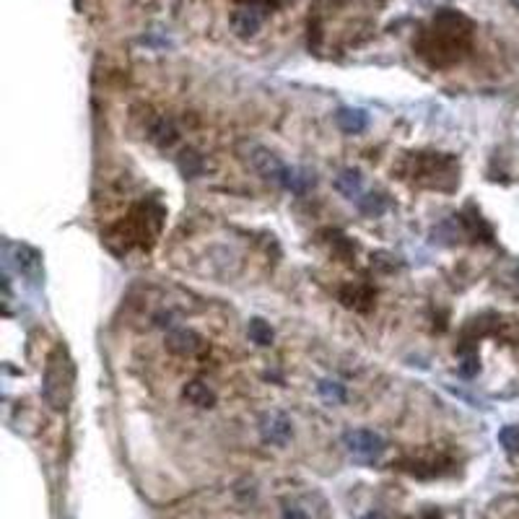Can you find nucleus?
Returning <instances> with one entry per match:
<instances>
[{
  "label": "nucleus",
  "mask_w": 519,
  "mask_h": 519,
  "mask_svg": "<svg viewBox=\"0 0 519 519\" xmlns=\"http://www.w3.org/2000/svg\"><path fill=\"white\" fill-rule=\"evenodd\" d=\"M182 395H185V400H188L190 405H195V408H213V405H216V392H213L205 382H200V379H192V382L185 384Z\"/></svg>",
  "instance_id": "nucleus-10"
},
{
  "label": "nucleus",
  "mask_w": 519,
  "mask_h": 519,
  "mask_svg": "<svg viewBox=\"0 0 519 519\" xmlns=\"http://www.w3.org/2000/svg\"><path fill=\"white\" fill-rule=\"evenodd\" d=\"M478 369H480V364H478V356H475V353H470V356L462 358V364H460V374H462V376H473V374H478Z\"/></svg>",
  "instance_id": "nucleus-22"
},
{
  "label": "nucleus",
  "mask_w": 519,
  "mask_h": 519,
  "mask_svg": "<svg viewBox=\"0 0 519 519\" xmlns=\"http://www.w3.org/2000/svg\"><path fill=\"white\" fill-rule=\"evenodd\" d=\"M162 221H164V211L156 203H140L133 208L125 223L119 226L122 231V242L125 244H143L145 242H154L162 231Z\"/></svg>",
  "instance_id": "nucleus-3"
},
{
  "label": "nucleus",
  "mask_w": 519,
  "mask_h": 519,
  "mask_svg": "<svg viewBox=\"0 0 519 519\" xmlns=\"http://www.w3.org/2000/svg\"><path fill=\"white\" fill-rule=\"evenodd\" d=\"M511 3H514V6H517V8H519V0H511Z\"/></svg>",
  "instance_id": "nucleus-25"
},
{
  "label": "nucleus",
  "mask_w": 519,
  "mask_h": 519,
  "mask_svg": "<svg viewBox=\"0 0 519 519\" xmlns=\"http://www.w3.org/2000/svg\"><path fill=\"white\" fill-rule=\"evenodd\" d=\"M281 188L289 190V192H296V195H304L309 188H315V174L307 169H289L281 182Z\"/></svg>",
  "instance_id": "nucleus-13"
},
{
  "label": "nucleus",
  "mask_w": 519,
  "mask_h": 519,
  "mask_svg": "<svg viewBox=\"0 0 519 519\" xmlns=\"http://www.w3.org/2000/svg\"><path fill=\"white\" fill-rule=\"evenodd\" d=\"M327 237H330V247L335 255L346 257V260H350V257L356 255V247H353V242L348 237H343L338 231H327Z\"/></svg>",
  "instance_id": "nucleus-19"
},
{
  "label": "nucleus",
  "mask_w": 519,
  "mask_h": 519,
  "mask_svg": "<svg viewBox=\"0 0 519 519\" xmlns=\"http://www.w3.org/2000/svg\"><path fill=\"white\" fill-rule=\"evenodd\" d=\"M260 26H263V13L257 8H252V6H247V8H239L237 13H234V32H237L239 37H252L260 32Z\"/></svg>",
  "instance_id": "nucleus-9"
},
{
  "label": "nucleus",
  "mask_w": 519,
  "mask_h": 519,
  "mask_svg": "<svg viewBox=\"0 0 519 519\" xmlns=\"http://www.w3.org/2000/svg\"><path fill=\"white\" fill-rule=\"evenodd\" d=\"M335 122H338V128L343 133H350V136H356V133H364L366 125H369V114L364 110H353V107H343L338 110L335 114Z\"/></svg>",
  "instance_id": "nucleus-8"
},
{
  "label": "nucleus",
  "mask_w": 519,
  "mask_h": 519,
  "mask_svg": "<svg viewBox=\"0 0 519 519\" xmlns=\"http://www.w3.org/2000/svg\"><path fill=\"white\" fill-rule=\"evenodd\" d=\"M244 159H247V164L257 171V174H260V177L272 179V182H278V185H281L283 177H286V171H289V166H286L278 156L272 154V151H268L265 145L249 143L247 156H244Z\"/></svg>",
  "instance_id": "nucleus-5"
},
{
  "label": "nucleus",
  "mask_w": 519,
  "mask_h": 519,
  "mask_svg": "<svg viewBox=\"0 0 519 519\" xmlns=\"http://www.w3.org/2000/svg\"><path fill=\"white\" fill-rule=\"evenodd\" d=\"M73 382H76L73 361H70L68 350L63 348V346H58L47 356V364H44V374H42L44 402L55 410H65L70 398H73Z\"/></svg>",
  "instance_id": "nucleus-1"
},
{
  "label": "nucleus",
  "mask_w": 519,
  "mask_h": 519,
  "mask_svg": "<svg viewBox=\"0 0 519 519\" xmlns=\"http://www.w3.org/2000/svg\"><path fill=\"white\" fill-rule=\"evenodd\" d=\"M358 203V211L366 213V216H382L387 211V197L379 195V192H369V195H361L356 200Z\"/></svg>",
  "instance_id": "nucleus-18"
},
{
  "label": "nucleus",
  "mask_w": 519,
  "mask_h": 519,
  "mask_svg": "<svg viewBox=\"0 0 519 519\" xmlns=\"http://www.w3.org/2000/svg\"><path fill=\"white\" fill-rule=\"evenodd\" d=\"M148 138H151L159 148H169V145L177 143L179 133L169 117H156L154 122H151V128H148Z\"/></svg>",
  "instance_id": "nucleus-11"
},
{
  "label": "nucleus",
  "mask_w": 519,
  "mask_h": 519,
  "mask_svg": "<svg viewBox=\"0 0 519 519\" xmlns=\"http://www.w3.org/2000/svg\"><path fill=\"white\" fill-rule=\"evenodd\" d=\"M499 444L509 454H519V426H504L499 431Z\"/></svg>",
  "instance_id": "nucleus-20"
},
{
  "label": "nucleus",
  "mask_w": 519,
  "mask_h": 519,
  "mask_svg": "<svg viewBox=\"0 0 519 519\" xmlns=\"http://www.w3.org/2000/svg\"><path fill=\"white\" fill-rule=\"evenodd\" d=\"M317 390L322 395L327 402H343L346 400V390H343L341 382H330V379H324V382L317 384Z\"/></svg>",
  "instance_id": "nucleus-21"
},
{
  "label": "nucleus",
  "mask_w": 519,
  "mask_h": 519,
  "mask_svg": "<svg viewBox=\"0 0 519 519\" xmlns=\"http://www.w3.org/2000/svg\"><path fill=\"white\" fill-rule=\"evenodd\" d=\"M343 444L346 449L356 457V460H376L384 449H387V442L382 436L369 431V428H356V431H346L343 434Z\"/></svg>",
  "instance_id": "nucleus-4"
},
{
  "label": "nucleus",
  "mask_w": 519,
  "mask_h": 519,
  "mask_svg": "<svg viewBox=\"0 0 519 519\" xmlns=\"http://www.w3.org/2000/svg\"><path fill=\"white\" fill-rule=\"evenodd\" d=\"M361 519H387L382 514V511H369V514H366V517H361Z\"/></svg>",
  "instance_id": "nucleus-24"
},
{
  "label": "nucleus",
  "mask_w": 519,
  "mask_h": 519,
  "mask_svg": "<svg viewBox=\"0 0 519 519\" xmlns=\"http://www.w3.org/2000/svg\"><path fill=\"white\" fill-rule=\"evenodd\" d=\"M335 190L346 195L348 200H358L361 197V190H364V177L358 169H343L338 177H335Z\"/></svg>",
  "instance_id": "nucleus-12"
},
{
  "label": "nucleus",
  "mask_w": 519,
  "mask_h": 519,
  "mask_svg": "<svg viewBox=\"0 0 519 519\" xmlns=\"http://www.w3.org/2000/svg\"><path fill=\"white\" fill-rule=\"evenodd\" d=\"M260 434H263V439L268 444L283 447V444L291 439V421L283 416V413H278V410L265 413V416L260 418Z\"/></svg>",
  "instance_id": "nucleus-6"
},
{
  "label": "nucleus",
  "mask_w": 519,
  "mask_h": 519,
  "mask_svg": "<svg viewBox=\"0 0 519 519\" xmlns=\"http://www.w3.org/2000/svg\"><path fill=\"white\" fill-rule=\"evenodd\" d=\"M177 166H179V171H182V177L195 179L205 171V159L197 154V151H192V148H185V151L177 156Z\"/></svg>",
  "instance_id": "nucleus-14"
},
{
  "label": "nucleus",
  "mask_w": 519,
  "mask_h": 519,
  "mask_svg": "<svg viewBox=\"0 0 519 519\" xmlns=\"http://www.w3.org/2000/svg\"><path fill=\"white\" fill-rule=\"evenodd\" d=\"M16 268L26 278H37L39 275V255L32 247L21 244V247H16Z\"/></svg>",
  "instance_id": "nucleus-16"
},
{
  "label": "nucleus",
  "mask_w": 519,
  "mask_h": 519,
  "mask_svg": "<svg viewBox=\"0 0 519 519\" xmlns=\"http://www.w3.org/2000/svg\"><path fill=\"white\" fill-rule=\"evenodd\" d=\"M203 338L192 330H171L166 335V348L177 356H192L197 350H203Z\"/></svg>",
  "instance_id": "nucleus-7"
},
{
  "label": "nucleus",
  "mask_w": 519,
  "mask_h": 519,
  "mask_svg": "<svg viewBox=\"0 0 519 519\" xmlns=\"http://www.w3.org/2000/svg\"><path fill=\"white\" fill-rule=\"evenodd\" d=\"M247 335H249V341L255 343V346H260V348H268V346H272V338H275V332H272L270 322H265V320H260V317L249 320Z\"/></svg>",
  "instance_id": "nucleus-15"
},
{
  "label": "nucleus",
  "mask_w": 519,
  "mask_h": 519,
  "mask_svg": "<svg viewBox=\"0 0 519 519\" xmlns=\"http://www.w3.org/2000/svg\"><path fill=\"white\" fill-rule=\"evenodd\" d=\"M410 169H402L423 188L452 190L457 185V162L447 154H416L408 159Z\"/></svg>",
  "instance_id": "nucleus-2"
},
{
  "label": "nucleus",
  "mask_w": 519,
  "mask_h": 519,
  "mask_svg": "<svg viewBox=\"0 0 519 519\" xmlns=\"http://www.w3.org/2000/svg\"><path fill=\"white\" fill-rule=\"evenodd\" d=\"M341 298H343V304H346V307L366 309L361 301H372V298H374V291L369 289V286H361V283H356V286H348V289H343Z\"/></svg>",
  "instance_id": "nucleus-17"
},
{
  "label": "nucleus",
  "mask_w": 519,
  "mask_h": 519,
  "mask_svg": "<svg viewBox=\"0 0 519 519\" xmlns=\"http://www.w3.org/2000/svg\"><path fill=\"white\" fill-rule=\"evenodd\" d=\"M281 519H309V517H307V511L298 509V506H286L283 514H281Z\"/></svg>",
  "instance_id": "nucleus-23"
}]
</instances>
